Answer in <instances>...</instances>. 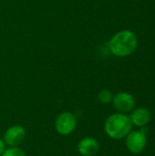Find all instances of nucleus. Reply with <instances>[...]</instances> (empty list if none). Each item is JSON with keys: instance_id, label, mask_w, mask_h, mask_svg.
Listing matches in <instances>:
<instances>
[{"instance_id": "1", "label": "nucleus", "mask_w": 155, "mask_h": 156, "mask_svg": "<svg viewBox=\"0 0 155 156\" xmlns=\"http://www.w3.org/2000/svg\"><path fill=\"white\" fill-rule=\"evenodd\" d=\"M138 38L130 30H122L115 34L110 41L111 51L118 57H127L137 48Z\"/></svg>"}, {"instance_id": "2", "label": "nucleus", "mask_w": 155, "mask_h": 156, "mask_svg": "<svg viewBox=\"0 0 155 156\" xmlns=\"http://www.w3.org/2000/svg\"><path fill=\"white\" fill-rule=\"evenodd\" d=\"M132 123L129 116L123 113L111 115L105 122V132L112 139H122L132 131Z\"/></svg>"}, {"instance_id": "3", "label": "nucleus", "mask_w": 155, "mask_h": 156, "mask_svg": "<svg viewBox=\"0 0 155 156\" xmlns=\"http://www.w3.org/2000/svg\"><path fill=\"white\" fill-rule=\"evenodd\" d=\"M147 144V138L143 131L130 132L126 136V146L132 154L142 153Z\"/></svg>"}, {"instance_id": "4", "label": "nucleus", "mask_w": 155, "mask_h": 156, "mask_svg": "<svg viewBox=\"0 0 155 156\" xmlns=\"http://www.w3.org/2000/svg\"><path fill=\"white\" fill-rule=\"evenodd\" d=\"M76 117L71 112H63L56 120V130L61 135H69L76 127Z\"/></svg>"}, {"instance_id": "5", "label": "nucleus", "mask_w": 155, "mask_h": 156, "mask_svg": "<svg viewBox=\"0 0 155 156\" xmlns=\"http://www.w3.org/2000/svg\"><path fill=\"white\" fill-rule=\"evenodd\" d=\"M113 105L116 110H118L121 113H126L131 112L135 106V100L133 96L128 92H119L117 93L113 99Z\"/></svg>"}, {"instance_id": "6", "label": "nucleus", "mask_w": 155, "mask_h": 156, "mask_svg": "<svg viewBox=\"0 0 155 156\" xmlns=\"http://www.w3.org/2000/svg\"><path fill=\"white\" fill-rule=\"evenodd\" d=\"M25 137L26 132L24 128L19 125L12 126L5 132L4 135L5 143L11 147H16L19 145L24 141Z\"/></svg>"}, {"instance_id": "7", "label": "nucleus", "mask_w": 155, "mask_h": 156, "mask_svg": "<svg viewBox=\"0 0 155 156\" xmlns=\"http://www.w3.org/2000/svg\"><path fill=\"white\" fill-rule=\"evenodd\" d=\"M78 151L83 156L95 155L99 151V144L93 138H84L79 143Z\"/></svg>"}, {"instance_id": "8", "label": "nucleus", "mask_w": 155, "mask_h": 156, "mask_svg": "<svg viewBox=\"0 0 155 156\" xmlns=\"http://www.w3.org/2000/svg\"><path fill=\"white\" fill-rule=\"evenodd\" d=\"M130 119L132 124L138 127H143L150 122L151 112L146 108H138L132 112Z\"/></svg>"}, {"instance_id": "9", "label": "nucleus", "mask_w": 155, "mask_h": 156, "mask_svg": "<svg viewBox=\"0 0 155 156\" xmlns=\"http://www.w3.org/2000/svg\"><path fill=\"white\" fill-rule=\"evenodd\" d=\"M98 97H99L100 101L103 104H109L111 101H112V99H113L112 93L109 90H102L99 93Z\"/></svg>"}, {"instance_id": "10", "label": "nucleus", "mask_w": 155, "mask_h": 156, "mask_svg": "<svg viewBox=\"0 0 155 156\" xmlns=\"http://www.w3.org/2000/svg\"><path fill=\"white\" fill-rule=\"evenodd\" d=\"M2 156H26L25 153L20 150L19 148H16V147H12V148H9L7 150H5Z\"/></svg>"}, {"instance_id": "11", "label": "nucleus", "mask_w": 155, "mask_h": 156, "mask_svg": "<svg viewBox=\"0 0 155 156\" xmlns=\"http://www.w3.org/2000/svg\"><path fill=\"white\" fill-rule=\"evenodd\" d=\"M5 151V144L3 140L0 139V155L3 154V153Z\"/></svg>"}]
</instances>
